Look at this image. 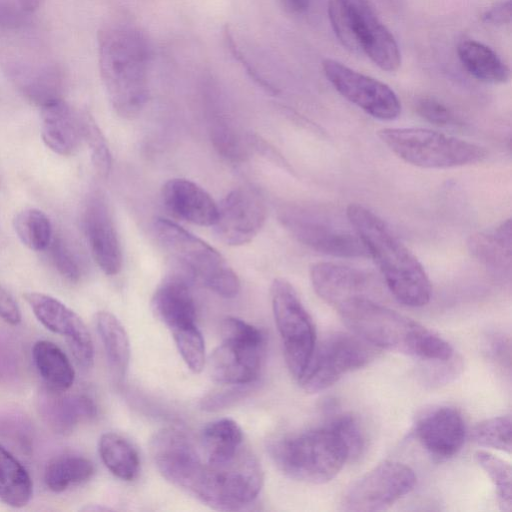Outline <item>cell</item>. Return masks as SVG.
Listing matches in <instances>:
<instances>
[{
	"label": "cell",
	"mask_w": 512,
	"mask_h": 512,
	"mask_svg": "<svg viewBox=\"0 0 512 512\" xmlns=\"http://www.w3.org/2000/svg\"><path fill=\"white\" fill-rule=\"evenodd\" d=\"M24 298L39 322L48 330L66 338L69 348L84 368L94 361L91 335L80 316L58 299L39 292H28Z\"/></svg>",
	"instance_id": "cell-17"
},
{
	"label": "cell",
	"mask_w": 512,
	"mask_h": 512,
	"mask_svg": "<svg viewBox=\"0 0 512 512\" xmlns=\"http://www.w3.org/2000/svg\"><path fill=\"white\" fill-rule=\"evenodd\" d=\"M212 141L224 157L234 161L243 159L245 155L243 143L232 128L222 123L217 124L212 129Z\"/></svg>",
	"instance_id": "cell-43"
},
{
	"label": "cell",
	"mask_w": 512,
	"mask_h": 512,
	"mask_svg": "<svg viewBox=\"0 0 512 512\" xmlns=\"http://www.w3.org/2000/svg\"><path fill=\"white\" fill-rule=\"evenodd\" d=\"M358 21L361 52L387 72L398 70L401 53L389 29L380 21L366 0H351Z\"/></svg>",
	"instance_id": "cell-20"
},
{
	"label": "cell",
	"mask_w": 512,
	"mask_h": 512,
	"mask_svg": "<svg viewBox=\"0 0 512 512\" xmlns=\"http://www.w3.org/2000/svg\"><path fill=\"white\" fill-rule=\"evenodd\" d=\"M262 485L261 465L253 453L243 447L232 460L223 464H211L203 459L187 493L214 509L237 511L257 498Z\"/></svg>",
	"instance_id": "cell-7"
},
{
	"label": "cell",
	"mask_w": 512,
	"mask_h": 512,
	"mask_svg": "<svg viewBox=\"0 0 512 512\" xmlns=\"http://www.w3.org/2000/svg\"><path fill=\"white\" fill-rule=\"evenodd\" d=\"M222 343L209 359L212 379L225 385L256 382L262 367L266 339L257 327L235 317L221 324Z\"/></svg>",
	"instance_id": "cell-9"
},
{
	"label": "cell",
	"mask_w": 512,
	"mask_h": 512,
	"mask_svg": "<svg viewBox=\"0 0 512 512\" xmlns=\"http://www.w3.org/2000/svg\"><path fill=\"white\" fill-rule=\"evenodd\" d=\"M32 357L47 388L67 391L73 385V366L67 355L55 343L48 340L37 341L32 348Z\"/></svg>",
	"instance_id": "cell-29"
},
{
	"label": "cell",
	"mask_w": 512,
	"mask_h": 512,
	"mask_svg": "<svg viewBox=\"0 0 512 512\" xmlns=\"http://www.w3.org/2000/svg\"><path fill=\"white\" fill-rule=\"evenodd\" d=\"M100 76L114 111L134 118L149 96L151 46L144 31L132 21L114 18L97 33Z\"/></svg>",
	"instance_id": "cell-2"
},
{
	"label": "cell",
	"mask_w": 512,
	"mask_h": 512,
	"mask_svg": "<svg viewBox=\"0 0 512 512\" xmlns=\"http://www.w3.org/2000/svg\"><path fill=\"white\" fill-rule=\"evenodd\" d=\"M33 483L22 463L0 444V500L21 508L32 498Z\"/></svg>",
	"instance_id": "cell-31"
},
{
	"label": "cell",
	"mask_w": 512,
	"mask_h": 512,
	"mask_svg": "<svg viewBox=\"0 0 512 512\" xmlns=\"http://www.w3.org/2000/svg\"><path fill=\"white\" fill-rule=\"evenodd\" d=\"M96 329L103 343L107 361L114 377H125L130 361V343L125 328L110 312L95 315Z\"/></svg>",
	"instance_id": "cell-30"
},
{
	"label": "cell",
	"mask_w": 512,
	"mask_h": 512,
	"mask_svg": "<svg viewBox=\"0 0 512 512\" xmlns=\"http://www.w3.org/2000/svg\"><path fill=\"white\" fill-rule=\"evenodd\" d=\"M475 459L493 484L501 510L512 509V470L509 463L486 451H477Z\"/></svg>",
	"instance_id": "cell-37"
},
{
	"label": "cell",
	"mask_w": 512,
	"mask_h": 512,
	"mask_svg": "<svg viewBox=\"0 0 512 512\" xmlns=\"http://www.w3.org/2000/svg\"><path fill=\"white\" fill-rule=\"evenodd\" d=\"M171 333L188 368L200 373L205 365V344L196 323L174 329Z\"/></svg>",
	"instance_id": "cell-39"
},
{
	"label": "cell",
	"mask_w": 512,
	"mask_h": 512,
	"mask_svg": "<svg viewBox=\"0 0 512 512\" xmlns=\"http://www.w3.org/2000/svg\"><path fill=\"white\" fill-rule=\"evenodd\" d=\"M13 226L20 241L33 251H44L53 236L49 218L38 209L28 208L17 213Z\"/></svg>",
	"instance_id": "cell-34"
},
{
	"label": "cell",
	"mask_w": 512,
	"mask_h": 512,
	"mask_svg": "<svg viewBox=\"0 0 512 512\" xmlns=\"http://www.w3.org/2000/svg\"><path fill=\"white\" fill-rule=\"evenodd\" d=\"M190 278L172 273L155 290L151 308L170 331L196 323V307L190 290Z\"/></svg>",
	"instance_id": "cell-24"
},
{
	"label": "cell",
	"mask_w": 512,
	"mask_h": 512,
	"mask_svg": "<svg viewBox=\"0 0 512 512\" xmlns=\"http://www.w3.org/2000/svg\"><path fill=\"white\" fill-rule=\"evenodd\" d=\"M415 109L422 118L435 125L446 126L455 121L451 110L440 101L431 97L418 99Z\"/></svg>",
	"instance_id": "cell-45"
},
{
	"label": "cell",
	"mask_w": 512,
	"mask_h": 512,
	"mask_svg": "<svg viewBox=\"0 0 512 512\" xmlns=\"http://www.w3.org/2000/svg\"><path fill=\"white\" fill-rule=\"evenodd\" d=\"M309 0H280L282 6L290 13H302L308 7Z\"/></svg>",
	"instance_id": "cell-49"
},
{
	"label": "cell",
	"mask_w": 512,
	"mask_h": 512,
	"mask_svg": "<svg viewBox=\"0 0 512 512\" xmlns=\"http://www.w3.org/2000/svg\"><path fill=\"white\" fill-rule=\"evenodd\" d=\"M279 218L294 238L317 252L341 258L369 256L351 224L348 227L317 207L290 205Z\"/></svg>",
	"instance_id": "cell-10"
},
{
	"label": "cell",
	"mask_w": 512,
	"mask_h": 512,
	"mask_svg": "<svg viewBox=\"0 0 512 512\" xmlns=\"http://www.w3.org/2000/svg\"><path fill=\"white\" fill-rule=\"evenodd\" d=\"M472 255L496 273L509 274L511 270V220L507 219L490 232L469 238Z\"/></svg>",
	"instance_id": "cell-27"
},
{
	"label": "cell",
	"mask_w": 512,
	"mask_h": 512,
	"mask_svg": "<svg viewBox=\"0 0 512 512\" xmlns=\"http://www.w3.org/2000/svg\"><path fill=\"white\" fill-rule=\"evenodd\" d=\"M328 18L341 44L352 52H361L358 21L351 0H329Z\"/></svg>",
	"instance_id": "cell-35"
},
{
	"label": "cell",
	"mask_w": 512,
	"mask_h": 512,
	"mask_svg": "<svg viewBox=\"0 0 512 512\" xmlns=\"http://www.w3.org/2000/svg\"><path fill=\"white\" fill-rule=\"evenodd\" d=\"M165 207L176 217L199 226H213L218 204L195 182L184 178L168 180L162 187Z\"/></svg>",
	"instance_id": "cell-21"
},
{
	"label": "cell",
	"mask_w": 512,
	"mask_h": 512,
	"mask_svg": "<svg viewBox=\"0 0 512 512\" xmlns=\"http://www.w3.org/2000/svg\"><path fill=\"white\" fill-rule=\"evenodd\" d=\"M51 266L60 276L71 283L78 282L83 275V260L79 251L63 235L57 234L44 250Z\"/></svg>",
	"instance_id": "cell-36"
},
{
	"label": "cell",
	"mask_w": 512,
	"mask_h": 512,
	"mask_svg": "<svg viewBox=\"0 0 512 512\" xmlns=\"http://www.w3.org/2000/svg\"><path fill=\"white\" fill-rule=\"evenodd\" d=\"M0 68L18 93L40 108L63 99L62 65L31 15L9 0L0 5Z\"/></svg>",
	"instance_id": "cell-1"
},
{
	"label": "cell",
	"mask_w": 512,
	"mask_h": 512,
	"mask_svg": "<svg viewBox=\"0 0 512 512\" xmlns=\"http://www.w3.org/2000/svg\"><path fill=\"white\" fill-rule=\"evenodd\" d=\"M337 310L351 331L374 347L429 362L453 358V348L439 335L367 296L354 297Z\"/></svg>",
	"instance_id": "cell-3"
},
{
	"label": "cell",
	"mask_w": 512,
	"mask_h": 512,
	"mask_svg": "<svg viewBox=\"0 0 512 512\" xmlns=\"http://www.w3.org/2000/svg\"><path fill=\"white\" fill-rule=\"evenodd\" d=\"M510 415L493 417L476 424L470 434L474 443L510 454L512 449Z\"/></svg>",
	"instance_id": "cell-38"
},
{
	"label": "cell",
	"mask_w": 512,
	"mask_h": 512,
	"mask_svg": "<svg viewBox=\"0 0 512 512\" xmlns=\"http://www.w3.org/2000/svg\"><path fill=\"white\" fill-rule=\"evenodd\" d=\"M4 0H0V4L3 2Z\"/></svg>",
	"instance_id": "cell-51"
},
{
	"label": "cell",
	"mask_w": 512,
	"mask_h": 512,
	"mask_svg": "<svg viewBox=\"0 0 512 512\" xmlns=\"http://www.w3.org/2000/svg\"><path fill=\"white\" fill-rule=\"evenodd\" d=\"M328 423L345 442L350 459L359 457L365 447V437L357 419L351 414L337 413L328 420Z\"/></svg>",
	"instance_id": "cell-41"
},
{
	"label": "cell",
	"mask_w": 512,
	"mask_h": 512,
	"mask_svg": "<svg viewBox=\"0 0 512 512\" xmlns=\"http://www.w3.org/2000/svg\"><path fill=\"white\" fill-rule=\"evenodd\" d=\"M483 20L493 25H505L511 21V1H501L490 7L482 16Z\"/></svg>",
	"instance_id": "cell-48"
},
{
	"label": "cell",
	"mask_w": 512,
	"mask_h": 512,
	"mask_svg": "<svg viewBox=\"0 0 512 512\" xmlns=\"http://www.w3.org/2000/svg\"><path fill=\"white\" fill-rule=\"evenodd\" d=\"M83 228L91 254L106 275H116L123 263L122 249L105 196L91 193L83 212Z\"/></svg>",
	"instance_id": "cell-18"
},
{
	"label": "cell",
	"mask_w": 512,
	"mask_h": 512,
	"mask_svg": "<svg viewBox=\"0 0 512 512\" xmlns=\"http://www.w3.org/2000/svg\"><path fill=\"white\" fill-rule=\"evenodd\" d=\"M457 54L463 67L474 78L491 84H502L509 80L508 66L485 44L463 40L457 47Z\"/></svg>",
	"instance_id": "cell-28"
},
{
	"label": "cell",
	"mask_w": 512,
	"mask_h": 512,
	"mask_svg": "<svg viewBox=\"0 0 512 512\" xmlns=\"http://www.w3.org/2000/svg\"><path fill=\"white\" fill-rule=\"evenodd\" d=\"M98 451L106 468L117 478L132 481L138 476V453L121 435L113 432L104 433L99 439Z\"/></svg>",
	"instance_id": "cell-32"
},
{
	"label": "cell",
	"mask_w": 512,
	"mask_h": 512,
	"mask_svg": "<svg viewBox=\"0 0 512 512\" xmlns=\"http://www.w3.org/2000/svg\"><path fill=\"white\" fill-rule=\"evenodd\" d=\"M39 410L45 423L58 434L71 433L80 422L97 414V407L89 396L66 394L47 387L40 393Z\"/></svg>",
	"instance_id": "cell-25"
},
{
	"label": "cell",
	"mask_w": 512,
	"mask_h": 512,
	"mask_svg": "<svg viewBox=\"0 0 512 512\" xmlns=\"http://www.w3.org/2000/svg\"><path fill=\"white\" fill-rule=\"evenodd\" d=\"M270 294L285 361L292 376L298 380L317 343L315 326L290 282L283 278L275 279Z\"/></svg>",
	"instance_id": "cell-11"
},
{
	"label": "cell",
	"mask_w": 512,
	"mask_h": 512,
	"mask_svg": "<svg viewBox=\"0 0 512 512\" xmlns=\"http://www.w3.org/2000/svg\"><path fill=\"white\" fill-rule=\"evenodd\" d=\"M255 386L256 382L229 385L228 388L204 396L200 401V407L208 412L225 409L251 394Z\"/></svg>",
	"instance_id": "cell-42"
},
{
	"label": "cell",
	"mask_w": 512,
	"mask_h": 512,
	"mask_svg": "<svg viewBox=\"0 0 512 512\" xmlns=\"http://www.w3.org/2000/svg\"><path fill=\"white\" fill-rule=\"evenodd\" d=\"M416 484V475L407 465L384 461L357 480L344 496L346 511L384 510L408 494Z\"/></svg>",
	"instance_id": "cell-13"
},
{
	"label": "cell",
	"mask_w": 512,
	"mask_h": 512,
	"mask_svg": "<svg viewBox=\"0 0 512 512\" xmlns=\"http://www.w3.org/2000/svg\"><path fill=\"white\" fill-rule=\"evenodd\" d=\"M41 135L45 145L53 152L69 156L83 141L82 111L64 99L41 107Z\"/></svg>",
	"instance_id": "cell-22"
},
{
	"label": "cell",
	"mask_w": 512,
	"mask_h": 512,
	"mask_svg": "<svg viewBox=\"0 0 512 512\" xmlns=\"http://www.w3.org/2000/svg\"><path fill=\"white\" fill-rule=\"evenodd\" d=\"M268 449L277 467L287 476L313 484L332 480L350 459L345 442L328 422L278 439Z\"/></svg>",
	"instance_id": "cell-5"
},
{
	"label": "cell",
	"mask_w": 512,
	"mask_h": 512,
	"mask_svg": "<svg viewBox=\"0 0 512 512\" xmlns=\"http://www.w3.org/2000/svg\"><path fill=\"white\" fill-rule=\"evenodd\" d=\"M310 278L317 295L336 309L354 297L366 296L369 284L363 272L332 262L313 264Z\"/></svg>",
	"instance_id": "cell-23"
},
{
	"label": "cell",
	"mask_w": 512,
	"mask_h": 512,
	"mask_svg": "<svg viewBox=\"0 0 512 512\" xmlns=\"http://www.w3.org/2000/svg\"><path fill=\"white\" fill-rule=\"evenodd\" d=\"M414 432L430 455L444 460L453 457L462 448L466 425L459 410L441 405L422 413L415 423Z\"/></svg>",
	"instance_id": "cell-19"
},
{
	"label": "cell",
	"mask_w": 512,
	"mask_h": 512,
	"mask_svg": "<svg viewBox=\"0 0 512 512\" xmlns=\"http://www.w3.org/2000/svg\"><path fill=\"white\" fill-rule=\"evenodd\" d=\"M322 69L339 94L372 117L394 120L400 115V100L387 84L329 58Z\"/></svg>",
	"instance_id": "cell-14"
},
{
	"label": "cell",
	"mask_w": 512,
	"mask_h": 512,
	"mask_svg": "<svg viewBox=\"0 0 512 512\" xmlns=\"http://www.w3.org/2000/svg\"><path fill=\"white\" fill-rule=\"evenodd\" d=\"M150 452L160 474L188 492L203 463L198 443L186 431L166 427L151 439Z\"/></svg>",
	"instance_id": "cell-15"
},
{
	"label": "cell",
	"mask_w": 512,
	"mask_h": 512,
	"mask_svg": "<svg viewBox=\"0 0 512 512\" xmlns=\"http://www.w3.org/2000/svg\"><path fill=\"white\" fill-rule=\"evenodd\" d=\"M0 318L10 325H18L22 316L13 296L0 285Z\"/></svg>",
	"instance_id": "cell-47"
},
{
	"label": "cell",
	"mask_w": 512,
	"mask_h": 512,
	"mask_svg": "<svg viewBox=\"0 0 512 512\" xmlns=\"http://www.w3.org/2000/svg\"><path fill=\"white\" fill-rule=\"evenodd\" d=\"M94 474L93 463L80 455L63 454L51 459L44 472L47 488L61 493L87 482Z\"/></svg>",
	"instance_id": "cell-33"
},
{
	"label": "cell",
	"mask_w": 512,
	"mask_h": 512,
	"mask_svg": "<svg viewBox=\"0 0 512 512\" xmlns=\"http://www.w3.org/2000/svg\"><path fill=\"white\" fill-rule=\"evenodd\" d=\"M266 206L261 195L251 187H238L229 192L218 205L213 224L218 238L227 245L249 243L266 220Z\"/></svg>",
	"instance_id": "cell-16"
},
{
	"label": "cell",
	"mask_w": 512,
	"mask_h": 512,
	"mask_svg": "<svg viewBox=\"0 0 512 512\" xmlns=\"http://www.w3.org/2000/svg\"><path fill=\"white\" fill-rule=\"evenodd\" d=\"M13 2L20 10L31 15L38 9L41 0H13Z\"/></svg>",
	"instance_id": "cell-50"
},
{
	"label": "cell",
	"mask_w": 512,
	"mask_h": 512,
	"mask_svg": "<svg viewBox=\"0 0 512 512\" xmlns=\"http://www.w3.org/2000/svg\"><path fill=\"white\" fill-rule=\"evenodd\" d=\"M374 356V346L361 337L335 332L316 343L298 381L306 392L317 393L335 384L348 372L364 367Z\"/></svg>",
	"instance_id": "cell-12"
},
{
	"label": "cell",
	"mask_w": 512,
	"mask_h": 512,
	"mask_svg": "<svg viewBox=\"0 0 512 512\" xmlns=\"http://www.w3.org/2000/svg\"><path fill=\"white\" fill-rule=\"evenodd\" d=\"M153 229L162 248L190 280L200 281L224 298H233L239 293L237 274L215 248L165 218H157Z\"/></svg>",
	"instance_id": "cell-6"
},
{
	"label": "cell",
	"mask_w": 512,
	"mask_h": 512,
	"mask_svg": "<svg viewBox=\"0 0 512 512\" xmlns=\"http://www.w3.org/2000/svg\"><path fill=\"white\" fill-rule=\"evenodd\" d=\"M198 445L205 461L223 464L232 460L244 447L243 432L232 419L215 420L203 428Z\"/></svg>",
	"instance_id": "cell-26"
},
{
	"label": "cell",
	"mask_w": 512,
	"mask_h": 512,
	"mask_svg": "<svg viewBox=\"0 0 512 512\" xmlns=\"http://www.w3.org/2000/svg\"><path fill=\"white\" fill-rule=\"evenodd\" d=\"M346 216L380 269L393 296L409 307H422L431 298L432 287L422 264L390 227L367 207L353 203Z\"/></svg>",
	"instance_id": "cell-4"
},
{
	"label": "cell",
	"mask_w": 512,
	"mask_h": 512,
	"mask_svg": "<svg viewBox=\"0 0 512 512\" xmlns=\"http://www.w3.org/2000/svg\"><path fill=\"white\" fill-rule=\"evenodd\" d=\"M83 140L87 143L97 174L106 178L111 170V153L104 135L89 112L82 110Z\"/></svg>",
	"instance_id": "cell-40"
},
{
	"label": "cell",
	"mask_w": 512,
	"mask_h": 512,
	"mask_svg": "<svg viewBox=\"0 0 512 512\" xmlns=\"http://www.w3.org/2000/svg\"><path fill=\"white\" fill-rule=\"evenodd\" d=\"M223 41L228 49L229 53L232 55L235 61L240 63V66L245 70L248 77L259 87L266 90L269 93H276V88L270 84L253 66L250 61L245 57L243 52L239 49L237 42L235 41L229 25H224L222 30Z\"/></svg>",
	"instance_id": "cell-44"
},
{
	"label": "cell",
	"mask_w": 512,
	"mask_h": 512,
	"mask_svg": "<svg viewBox=\"0 0 512 512\" xmlns=\"http://www.w3.org/2000/svg\"><path fill=\"white\" fill-rule=\"evenodd\" d=\"M378 137L399 158L422 168L459 167L487 157L475 143L426 128H383Z\"/></svg>",
	"instance_id": "cell-8"
},
{
	"label": "cell",
	"mask_w": 512,
	"mask_h": 512,
	"mask_svg": "<svg viewBox=\"0 0 512 512\" xmlns=\"http://www.w3.org/2000/svg\"><path fill=\"white\" fill-rule=\"evenodd\" d=\"M25 424V421L23 422L17 417L16 419L8 417V419H4L0 428V434L11 439V441L17 442L23 451L30 449L31 442L28 434L29 431H27Z\"/></svg>",
	"instance_id": "cell-46"
}]
</instances>
